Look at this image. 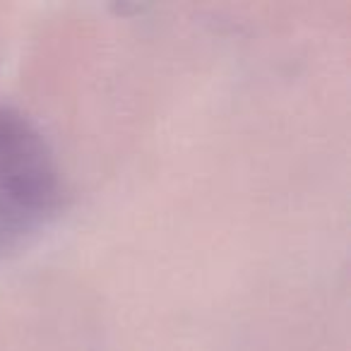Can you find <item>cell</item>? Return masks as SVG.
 Listing matches in <instances>:
<instances>
[{
	"label": "cell",
	"mask_w": 351,
	"mask_h": 351,
	"mask_svg": "<svg viewBox=\"0 0 351 351\" xmlns=\"http://www.w3.org/2000/svg\"><path fill=\"white\" fill-rule=\"evenodd\" d=\"M0 197L22 215H46L60 202V173L46 137L15 108H0Z\"/></svg>",
	"instance_id": "cell-1"
}]
</instances>
